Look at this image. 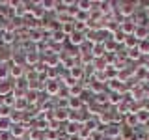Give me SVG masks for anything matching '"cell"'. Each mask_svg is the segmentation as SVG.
Here are the masks:
<instances>
[{
	"mask_svg": "<svg viewBox=\"0 0 149 140\" xmlns=\"http://www.w3.org/2000/svg\"><path fill=\"white\" fill-rule=\"evenodd\" d=\"M118 11L123 15V19H130L134 15V11H136V8H138V4H134V2H119L118 4Z\"/></svg>",
	"mask_w": 149,
	"mask_h": 140,
	"instance_id": "1",
	"label": "cell"
},
{
	"mask_svg": "<svg viewBox=\"0 0 149 140\" xmlns=\"http://www.w3.org/2000/svg\"><path fill=\"white\" fill-rule=\"evenodd\" d=\"M119 30L123 32L125 36H132L134 30H136V21H134L132 17H130V19H123V21L119 22Z\"/></svg>",
	"mask_w": 149,
	"mask_h": 140,
	"instance_id": "2",
	"label": "cell"
},
{
	"mask_svg": "<svg viewBox=\"0 0 149 140\" xmlns=\"http://www.w3.org/2000/svg\"><path fill=\"white\" fill-rule=\"evenodd\" d=\"M26 131H28L26 123H13V125H11V129H9V133H11V136H13V138H22Z\"/></svg>",
	"mask_w": 149,
	"mask_h": 140,
	"instance_id": "3",
	"label": "cell"
},
{
	"mask_svg": "<svg viewBox=\"0 0 149 140\" xmlns=\"http://www.w3.org/2000/svg\"><path fill=\"white\" fill-rule=\"evenodd\" d=\"M26 73L24 65L22 64H11V69H9V77H13L15 80H19V78H22Z\"/></svg>",
	"mask_w": 149,
	"mask_h": 140,
	"instance_id": "4",
	"label": "cell"
},
{
	"mask_svg": "<svg viewBox=\"0 0 149 140\" xmlns=\"http://www.w3.org/2000/svg\"><path fill=\"white\" fill-rule=\"evenodd\" d=\"M15 39H17V34H15V32H9V30H2V32H0V41H2L4 45L15 43Z\"/></svg>",
	"mask_w": 149,
	"mask_h": 140,
	"instance_id": "5",
	"label": "cell"
},
{
	"mask_svg": "<svg viewBox=\"0 0 149 140\" xmlns=\"http://www.w3.org/2000/svg\"><path fill=\"white\" fill-rule=\"evenodd\" d=\"M67 39H69V43H71V45H78V47H80L82 43H86V34H82V32H77V30H74L73 34L67 37Z\"/></svg>",
	"mask_w": 149,
	"mask_h": 140,
	"instance_id": "6",
	"label": "cell"
},
{
	"mask_svg": "<svg viewBox=\"0 0 149 140\" xmlns=\"http://www.w3.org/2000/svg\"><path fill=\"white\" fill-rule=\"evenodd\" d=\"M134 37H136L138 41H146V39H149V28H147V24L136 26V30H134Z\"/></svg>",
	"mask_w": 149,
	"mask_h": 140,
	"instance_id": "7",
	"label": "cell"
},
{
	"mask_svg": "<svg viewBox=\"0 0 149 140\" xmlns=\"http://www.w3.org/2000/svg\"><path fill=\"white\" fill-rule=\"evenodd\" d=\"M60 62H62V58H60V54H58V52H49V54H47V67L58 69Z\"/></svg>",
	"mask_w": 149,
	"mask_h": 140,
	"instance_id": "8",
	"label": "cell"
},
{
	"mask_svg": "<svg viewBox=\"0 0 149 140\" xmlns=\"http://www.w3.org/2000/svg\"><path fill=\"white\" fill-rule=\"evenodd\" d=\"M45 92L49 93V95H58V93H60V82L58 80H47Z\"/></svg>",
	"mask_w": 149,
	"mask_h": 140,
	"instance_id": "9",
	"label": "cell"
},
{
	"mask_svg": "<svg viewBox=\"0 0 149 140\" xmlns=\"http://www.w3.org/2000/svg\"><path fill=\"white\" fill-rule=\"evenodd\" d=\"M24 62L28 64V65H37V62H39V52L37 50H28V52L24 54Z\"/></svg>",
	"mask_w": 149,
	"mask_h": 140,
	"instance_id": "10",
	"label": "cell"
},
{
	"mask_svg": "<svg viewBox=\"0 0 149 140\" xmlns=\"http://www.w3.org/2000/svg\"><path fill=\"white\" fill-rule=\"evenodd\" d=\"M52 112H54V120L56 121H67L69 120V108H67V106H63V108H56Z\"/></svg>",
	"mask_w": 149,
	"mask_h": 140,
	"instance_id": "11",
	"label": "cell"
},
{
	"mask_svg": "<svg viewBox=\"0 0 149 140\" xmlns=\"http://www.w3.org/2000/svg\"><path fill=\"white\" fill-rule=\"evenodd\" d=\"M84 123H67V127H65V133H67V136H78V133H80Z\"/></svg>",
	"mask_w": 149,
	"mask_h": 140,
	"instance_id": "12",
	"label": "cell"
},
{
	"mask_svg": "<svg viewBox=\"0 0 149 140\" xmlns=\"http://www.w3.org/2000/svg\"><path fill=\"white\" fill-rule=\"evenodd\" d=\"M13 82H9V80H0V95H9V93H13Z\"/></svg>",
	"mask_w": 149,
	"mask_h": 140,
	"instance_id": "13",
	"label": "cell"
},
{
	"mask_svg": "<svg viewBox=\"0 0 149 140\" xmlns=\"http://www.w3.org/2000/svg\"><path fill=\"white\" fill-rule=\"evenodd\" d=\"M69 73H71V78H73V80H80V78L84 77V69H82V65H74V67L69 69Z\"/></svg>",
	"mask_w": 149,
	"mask_h": 140,
	"instance_id": "14",
	"label": "cell"
},
{
	"mask_svg": "<svg viewBox=\"0 0 149 140\" xmlns=\"http://www.w3.org/2000/svg\"><path fill=\"white\" fill-rule=\"evenodd\" d=\"M9 62H0V80H8V77H9Z\"/></svg>",
	"mask_w": 149,
	"mask_h": 140,
	"instance_id": "15",
	"label": "cell"
},
{
	"mask_svg": "<svg viewBox=\"0 0 149 140\" xmlns=\"http://www.w3.org/2000/svg\"><path fill=\"white\" fill-rule=\"evenodd\" d=\"M67 105H69V106H67L69 110H78V108L82 106V99H80V97H69Z\"/></svg>",
	"mask_w": 149,
	"mask_h": 140,
	"instance_id": "16",
	"label": "cell"
},
{
	"mask_svg": "<svg viewBox=\"0 0 149 140\" xmlns=\"http://www.w3.org/2000/svg\"><path fill=\"white\" fill-rule=\"evenodd\" d=\"M138 43H140V41L136 39V37H134V34H132V36H127V37H125V41H123V45L127 47L129 50H130V49H136Z\"/></svg>",
	"mask_w": 149,
	"mask_h": 140,
	"instance_id": "17",
	"label": "cell"
},
{
	"mask_svg": "<svg viewBox=\"0 0 149 140\" xmlns=\"http://www.w3.org/2000/svg\"><path fill=\"white\" fill-rule=\"evenodd\" d=\"M104 50H106L104 49V43H95V45H93V49H91V56H93V58H101Z\"/></svg>",
	"mask_w": 149,
	"mask_h": 140,
	"instance_id": "18",
	"label": "cell"
},
{
	"mask_svg": "<svg viewBox=\"0 0 149 140\" xmlns=\"http://www.w3.org/2000/svg\"><path fill=\"white\" fill-rule=\"evenodd\" d=\"M39 6L45 9V11H54L56 6H58V2H54V0H41Z\"/></svg>",
	"mask_w": 149,
	"mask_h": 140,
	"instance_id": "19",
	"label": "cell"
},
{
	"mask_svg": "<svg viewBox=\"0 0 149 140\" xmlns=\"http://www.w3.org/2000/svg\"><path fill=\"white\" fill-rule=\"evenodd\" d=\"M26 106H28L26 97H17V101H15V110H19V112H24V110H26Z\"/></svg>",
	"mask_w": 149,
	"mask_h": 140,
	"instance_id": "20",
	"label": "cell"
},
{
	"mask_svg": "<svg viewBox=\"0 0 149 140\" xmlns=\"http://www.w3.org/2000/svg\"><path fill=\"white\" fill-rule=\"evenodd\" d=\"M15 101H17V97H15V93H9V95H4V99H2V105L4 106H15Z\"/></svg>",
	"mask_w": 149,
	"mask_h": 140,
	"instance_id": "21",
	"label": "cell"
},
{
	"mask_svg": "<svg viewBox=\"0 0 149 140\" xmlns=\"http://www.w3.org/2000/svg\"><path fill=\"white\" fill-rule=\"evenodd\" d=\"M50 39H52V41H56V43H62V41H65V39H67V36H65L62 30H56V32H52Z\"/></svg>",
	"mask_w": 149,
	"mask_h": 140,
	"instance_id": "22",
	"label": "cell"
},
{
	"mask_svg": "<svg viewBox=\"0 0 149 140\" xmlns=\"http://www.w3.org/2000/svg\"><path fill=\"white\" fill-rule=\"evenodd\" d=\"M134 114H136V118H138V123H143V121H149V112H147V110L140 108L138 112H134Z\"/></svg>",
	"mask_w": 149,
	"mask_h": 140,
	"instance_id": "23",
	"label": "cell"
},
{
	"mask_svg": "<svg viewBox=\"0 0 149 140\" xmlns=\"http://www.w3.org/2000/svg\"><path fill=\"white\" fill-rule=\"evenodd\" d=\"M125 121H127V125H130V127H136L138 125V118L134 112H129L127 116H125Z\"/></svg>",
	"mask_w": 149,
	"mask_h": 140,
	"instance_id": "24",
	"label": "cell"
},
{
	"mask_svg": "<svg viewBox=\"0 0 149 140\" xmlns=\"http://www.w3.org/2000/svg\"><path fill=\"white\" fill-rule=\"evenodd\" d=\"M11 120L9 118H0V133H4V131H9L11 129Z\"/></svg>",
	"mask_w": 149,
	"mask_h": 140,
	"instance_id": "25",
	"label": "cell"
},
{
	"mask_svg": "<svg viewBox=\"0 0 149 140\" xmlns=\"http://www.w3.org/2000/svg\"><path fill=\"white\" fill-rule=\"evenodd\" d=\"M82 95V86L80 84H74L73 88H69V97H80Z\"/></svg>",
	"mask_w": 149,
	"mask_h": 140,
	"instance_id": "26",
	"label": "cell"
},
{
	"mask_svg": "<svg viewBox=\"0 0 149 140\" xmlns=\"http://www.w3.org/2000/svg\"><path fill=\"white\" fill-rule=\"evenodd\" d=\"M138 50H140V54H149V39L140 41V43H138Z\"/></svg>",
	"mask_w": 149,
	"mask_h": 140,
	"instance_id": "27",
	"label": "cell"
},
{
	"mask_svg": "<svg viewBox=\"0 0 149 140\" xmlns=\"http://www.w3.org/2000/svg\"><path fill=\"white\" fill-rule=\"evenodd\" d=\"M125 37H127V36H125L121 30H116L114 34H112V39H114L116 43H123V41H125Z\"/></svg>",
	"mask_w": 149,
	"mask_h": 140,
	"instance_id": "28",
	"label": "cell"
},
{
	"mask_svg": "<svg viewBox=\"0 0 149 140\" xmlns=\"http://www.w3.org/2000/svg\"><path fill=\"white\" fill-rule=\"evenodd\" d=\"M108 131H106V133L110 134V136H118V134H121V129H119V125H114V123H110L108 125Z\"/></svg>",
	"mask_w": 149,
	"mask_h": 140,
	"instance_id": "29",
	"label": "cell"
},
{
	"mask_svg": "<svg viewBox=\"0 0 149 140\" xmlns=\"http://www.w3.org/2000/svg\"><path fill=\"white\" fill-rule=\"evenodd\" d=\"M127 56H129V58L130 60H140V58H142V54H140V50H138V47H136V49H130V50H127Z\"/></svg>",
	"mask_w": 149,
	"mask_h": 140,
	"instance_id": "30",
	"label": "cell"
},
{
	"mask_svg": "<svg viewBox=\"0 0 149 140\" xmlns=\"http://www.w3.org/2000/svg\"><path fill=\"white\" fill-rule=\"evenodd\" d=\"M9 106H4V105H0V118H9Z\"/></svg>",
	"mask_w": 149,
	"mask_h": 140,
	"instance_id": "31",
	"label": "cell"
},
{
	"mask_svg": "<svg viewBox=\"0 0 149 140\" xmlns=\"http://www.w3.org/2000/svg\"><path fill=\"white\" fill-rule=\"evenodd\" d=\"M108 82H110V88H112V90H123L118 78H112V80H108Z\"/></svg>",
	"mask_w": 149,
	"mask_h": 140,
	"instance_id": "32",
	"label": "cell"
},
{
	"mask_svg": "<svg viewBox=\"0 0 149 140\" xmlns=\"http://www.w3.org/2000/svg\"><path fill=\"white\" fill-rule=\"evenodd\" d=\"M110 103H114V105H119V101H121V97H119V93H112L110 95Z\"/></svg>",
	"mask_w": 149,
	"mask_h": 140,
	"instance_id": "33",
	"label": "cell"
},
{
	"mask_svg": "<svg viewBox=\"0 0 149 140\" xmlns=\"http://www.w3.org/2000/svg\"><path fill=\"white\" fill-rule=\"evenodd\" d=\"M8 13V2H0V17H4Z\"/></svg>",
	"mask_w": 149,
	"mask_h": 140,
	"instance_id": "34",
	"label": "cell"
},
{
	"mask_svg": "<svg viewBox=\"0 0 149 140\" xmlns=\"http://www.w3.org/2000/svg\"><path fill=\"white\" fill-rule=\"evenodd\" d=\"M0 140H13V136L9 131H4V133H0Z\"/></svg>",
	"mask_w": 149,
	"mask_h": 140,
	"instance_id": "35",
	"label": "cell"
},
{
	"mask_svg": "<svg viewBox=\"0 0 149 140\" xmlns=\"http://www.w3.org/2000/svg\"><path fill=\"white\" fill-rule=\"evenodd\" d=\"M101 90H102V84H99V82H93V84H91V92L99 93Z\"/></svg>",
	"mask_w": 149,
	"mask_h": 140,
	"instance_id": "36",
	"label": "cell"
},
{
	"mask_svg": "<svg viewBox=\"0 0 149 140\" xmlns=\"http://www.w3.org/2000/svg\"><path fill=\"white\" fill-rule=\"evenodd\" d=\"M95 97H97V99H95L97 103H106V101H108V99H104V95H102V93H97Z\"/></svg>",
	"mask_w": 149,
	"mask_h": 140,
	"instance_id": "37",
	"label": "cell"
},
{
	"mask_svg": "<svg viewBox=\"0 0 149 140\" xmlns=\"http://www.w3.org/2000/svg\"><path fill=\"white\" fill-rule=\"evenodd\" d=\"M143 15H146V17H147V21H149V4H147L146 8H143Z\"/></svg>",
	"mask_w": 149,
	"mask_h": 140,
	"instance_id": "38",
	"label": "cell"
},
{
	"mask_svg": "<svg viewBox=\"0 0 149 140\" xmlns=\"http://www.w3.org/2000/svg\"><path fill=\"white\" fill-rule=\"evenodd\" d=\"M69 138H71V140H82L80 136H69Z\"/></svg>",
	"mask_w": 149,
	"mask_h": 140,
	"instance_id": "39",
	"label": "cell"
},
{
	"mask_svg": "<svg viewBox=\"0 0 149 140\" xmlns=\"http://www.w3.org/2000/svg\"><path fill=\"white\" fill-rule=\"evenodd\" d=\"M13 140H22V138H13Z\"/></svg>",
	"mask_w": 149,
	"mask_h": 140,
	"instance_id": "40",
	"label": "cell"
},
{
	"mask_svg": "<svg viewBox=\"0 0 149 140\" xmlns=\"http://www.w3.org/2000/svg\"><path fill=\"white\" fill-rule=\"evenodd\" d=\"M147 28H149V21H147Z\"/></svg>",
	"mask_w": 149,
	"mask_h": 140,
	"instance_id": "41",
	"label": "cell"
},
{
	"mask_svg": "<svg viewBox=\"0 0 149 140\" xmlns=\"http://www.w3.org/2000/svg\"><path fill=\"white\" fill-rule=\"evenodd\" d=\"M86 140H90V138H86Z\"/></svg>",
	"mask_w": 149,
	"mask_h": 140,
	"instance_id": "42",
	"label": "cell"
}]
</instances>
